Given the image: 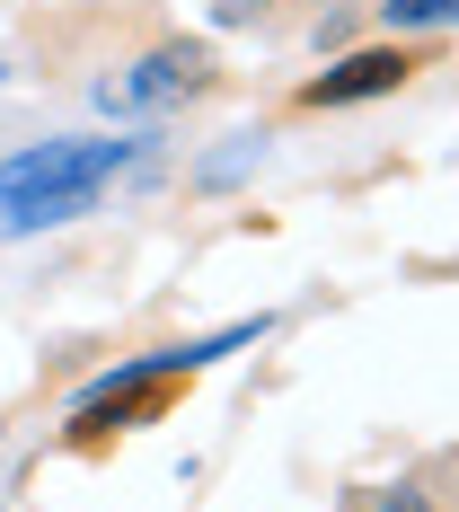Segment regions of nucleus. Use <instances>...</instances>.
<instances>
[{
  "label": "nucleus",
  "instance_id": "20e7f679",
  "mask_svg": "<svg viewBox=\"0 0 459 512\" xmlns=\"http://www.w3.org/2000/svg\"><path fill=\"white\" fill-rule=\"evenodd\" d=\"M106 177H62V186H36V195H18V204H0L18 230H53V221H80V212L98 204Z\"/></svg>",
  "mask_w": 459,
  "mask_h": 512
},
{
  "label": "nucleus",
  "instance_id": "423d86ee",
  "mask_svg": "<svg viewBox=\"0 0 459 512\" xmlns=\"http://www.w3.org/2000/svg\"><path fill=\"white\" fill-rule=\"evenodd\" d=\"M256 9H274V0H221V18L239 27V18H256Z\"/></svg>",
  "mask_w": 459,
  "mask_h": 512
},
{
  "label": "nucleus",
  "instance_id": "39448f33",
  "mask_svg": "<svg viewBox=\"0 0 459 512\" xmlns=\"http://www.w3.org/2000/svg\"><path fill=\"white\" fill-rule=\"evenodd\" d=\"M451 0H389V27H442Z\"/></svg>",
  "mask_w": 459,
  "mask_h": 512
},
{
  "label": "nucleus",
  "instance_id": "7ed1b4c3",
  "mask_svg": "<svg viewBox=\"0 0 459 512\" xmlns=\"http://www.w3.org/2000/svg\"><path fill=\"white\" fill-rule=\"evenodd\" d=\"M407 80V53H354V62H336L327 80H309V106H345V98H380V89H398Z\"/></svg>",
  "mask_w": 459,
  "mask_h": 512
},
{
  "label": "nucleus",
  "instance_id": "f257e3e1",
  "mask_svg": "<svg viewBox=\"0 0 459 512\" xmlns=\"http://www.w3.org/2000/svg\"><path fill=\"white\" fill-rule=\"evenodd\" d=\"M124 159H133L124 142H45V151H27V159L0 168V204L36 195V186H62V177H115Z\"/></svg>",
  "mask_w": 459,
  "mask_h": 512
},
{
  "label": "nucleus",
  "instance_id": "f03ea898",
  "mask_svg": "<svg viewBox=\"0 0 459 512\" xmlns=\"http://www.w3.org/2000/svg\"><path fill=\"white\" fill-rule=\"evenodd\" d=\"M204 80H212L204 45H159L133 80H106V106H168V98H186V89H204Z\"/></svg>",
  "mask_w": 459,
  "mask_h": 512
}]
</instances>
